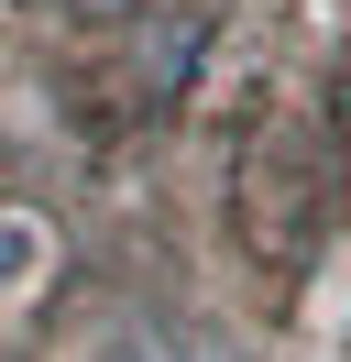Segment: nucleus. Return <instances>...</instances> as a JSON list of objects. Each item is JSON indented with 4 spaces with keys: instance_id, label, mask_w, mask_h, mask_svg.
I'll use <instances>...</instances> for the list:
<instances>
[{
    "instance_id": "obj_1",
    "label": "nucleus",
    "mask_w": 351,
    "mask_h": 362,
    "mask_svg": "<svg viewBox=\"0 0 351 362\" xmlns=\"http://www.w3.org/2000/svg\"><path fill=\"white\" fill-rule=\"evenodd\" d=\"M33 264H44V230L33 220H0V286H22Z\"/></svg>"
},
{
    "instance_id": "obj_2",
    "label": "nucleus",
    "mask_w": 351,
    "mask_h": 362,
    "mask_svg": "<svg viewBox=\"0 0 351 362\" xmlns=\"http://www.w3.org/2000/svg\"><path fill=\"white\" fill-rule=\"evenodd\" d=\"M99 362H143V351H132V340H110V351H99Z\"/></svg>"
},
{
    "instance_id": "obj_3",
    "label": "nucleus",
    "mask_w": 351,
    "mask_h": 362,
    "mask_svg": "<svg viewBox=\"0 0 351 362\" xmlns=\"http://www.w3.org/2000/svg\"><path fill=\"white\" fill-rule=\"evenodd\" d=\"M77 11H132V0H77Z\"/></svg>"
}]
</instances>
